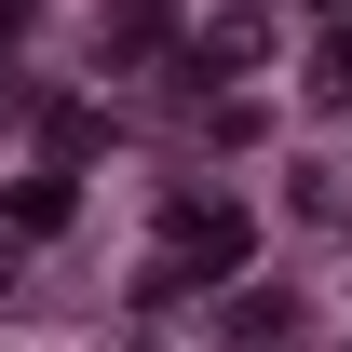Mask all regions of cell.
<instances>
[{
  "mask_svg": "<svg viewBox=\"0 0 352 352\" xmlns=\"http://www.w3.org/2000/svg\"><path fill=\"white\" fill-rule=\"evenodd\" d=\"M0 285H14V258H0Z\"/></svg>",
  "mask_w": 352,
  "mask_h": 352,
  "instance_id": "4",
  "label": "cell"
},
{
  "mask_svg": "<svg viewBox=\"0 0 352 352\" xmlns=\"http://www.w3.org/2000/svg\"><path fill=\"white\" fill-rule=\"evenodd\" d=\"M311 82H325V95L352 109V41H325V68H311Z\"/></svg>",
  "mask_w": 352,
  "mask_h": 352,
  "instance_id": "3",
  "label": "cell"
},
{
  "mask_svg": "<svg viewBox=\"0 0 352 352\" xmlns=\"http://www.w3.org/2000/svg\"><path fill=\"white\" fill-rule=\"evenodd\" d=\"M14 230H68V176H28L14 190Z\"/></svg>",
  "mask_w": 352,
  "mask_h": 352,
  "instance_id": "2",
  "label": "cell"
},
{
  "mask_svg": "<svg viewBox=\"0 0 352 352\" xmlns=\"http://www.w3.org/2000/svg\"><path fill=\"white\" fill-rule=\"evenodd\" d=\"M244 244H258L244 204H176V217H163V285H190V271H244Z\"/></svg>",
  "mask_w": 352,
  "mask_h": 352,
  "instance_id": "1",
  "label": "cell"
}]
</instances>
